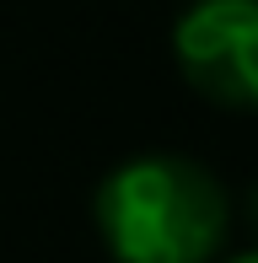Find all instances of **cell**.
<instances>
[{
    "instance_id": "6da1fadb",
    "label": "cell",
    "mask_w": 258,
    "mask_h": 263,
    "mask_svg": "<svg viewBox=\"0 0 258 263\" xmlns=\"http://www.w3.org/2000/svg\"><path fill=\"white\" fill-rule=\"evenodd\" d=\"M91 220L113 263H215L231 231V199L205 161L145 151L97 183Z\"/></svg>"
},
{
    "instance_id": "7a4b0ae2",
    "label": "cell",
    "mask_w": 258,
    "mask_h": 263,
    "mask_svg": "<svg viewBox=\"0 0 258 263\" xmlns=\"http://www.w3.org/2000/svg\"><path fill=\"white\" fill-rule=\"evenodd\" d=\"M183 81L231 113H258V0H189L172 22Z\"/></svg>"
},
{
    "instance_id": "3957f363",
    "label": "cell",
    "mask_w": 258,
    "mask_h": 263,
    "mask_svg": "<svg viewBox=\"0 0 258 263\" xmlns=\"http://www.w3.org/2000/svg\"><path fill=\"white\" fill-rule=\"evenodd\" d=\"M248 220H253V231H258V188L248 194Z\"/></svg>"
},
{
    "instance_id": "277c9868",
    "label": "cell",
    "mask_w": 258,
    "mask_h": 263,
    "mask_svg": "<svg viewBox=\"0 0 258 263\" xmlns=\"http://www.w3.org/2000/svg\"><path fill=\"white\" fill-rule=\"evenodd\" d=\"M226 263H258V247H253V253H237V258H226Z\"/></svg>"
}]
</instances>
